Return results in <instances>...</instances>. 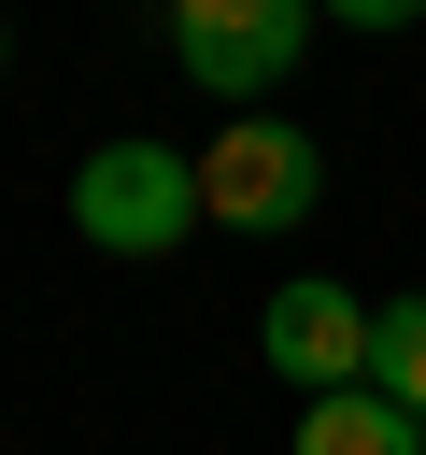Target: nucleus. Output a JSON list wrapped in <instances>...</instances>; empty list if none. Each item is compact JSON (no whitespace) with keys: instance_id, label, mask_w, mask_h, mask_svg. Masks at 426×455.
I'll return each mask as SVG.
<instances>
[{"instance_id":"423d86ee","label":"nucleus","mask_w":426,"mask_h":455,"mask_svg":"<svg viewBox=\"0 0 426 455\" xmlns=\"http://www.w3.org/2000/svg\"><path fill=\"white\" fill-rule=\"evenodd\" d=\"M369 398H398L426 427V284L412 299H369Z\"/></svg>"},{"instance_id":"0eeeda50","label":"nucleus","mask_w":426,"mask_h":455,"mask_svg":"<svg viewBox=\"0 0 426 455\" xmlns=\"http://www.w3.org/2000/svg\"><path fill=\"white\" fill-rule=\"evenodd\" d=\"M0 57H14V28H0Z\"/></svg>"},{"instance_id":"f03ea898","label":"nucleus","mask_w":426,"mask_h":455,"mask_svg":"<svg viewBox=\"0 0 426 455\" xmlns=\"http://www.w3.org/2000/svg\"><path fill=\"white\" fill-rule=\"evenodd\" d=\"M71 228L99 242V256H170V242H199L213 228V199H199V156L185 142H99L85 171H71Z\"/></svg>"},{"instance_id":"f257e3e1","label":"nucleus","mask_w":426,"mask_h":455,"mask_svg":"<svg viewBox=\"0 0 426 455\" xmlns=\"http://www.w3.org/2000/svg\"><path fill=\"white\" fill-rule=\"evenodd\" d=\"M312 0H170V71L213 100V114H270V85L312 57Z\"/></svg>"},{"instance_id":"20e7f679","label":"nucleus","mask_w":426,"mask_h":455,"mask_svg":"<svg viewBox=\"0 0 426 455\" xmlns=\"http://www.w3.org/2000/svg\"><path fill=\"white\" fill-rule=\"evenodd\" d=\"M256 355L298 384V412H312V398H355V384H369V299H355V284H327V270H298V284H270Z\"/></svg>"},{"instance_id":"7ed1b4c3","label":"nucleus","mask_w":426,"mask_h":455,"mask_svg":"<svg viewBox=\"0 0 426 455\" xmlns=\"http://www.w3.org/2000/svg\"><path fill=\"white\" fill-rule=\"evenodd\" d=\"M199 199H213V228H298L312 199H327V156H312V128H284V114H227L213 128V156H199Z\"/></svg>"},{"instance_id":"39448f33","label":"nucleus","mask_w":426,"mask_h":455,"mask_svg":"<svg viewBox=\"0 0 426 455\" xmlns=\"http://www.w3.org/2000/svg\"><path fill=\"white\" fill-rule=\"evenodd\" d=\"M284 455H426V427H412L398 398H369V384H355V398H312Z\"/></svg>"}]
</instances>
